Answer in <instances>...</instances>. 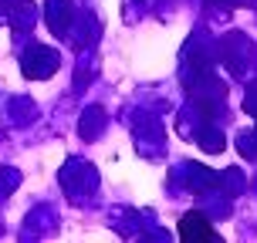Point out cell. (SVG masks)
I'll list each match as a JSON object with an SVG mask.
<instances>
[{
    "label": "cell",
    "instance_id": "obj_1",
    "mask_svg": "<svg viewBox=\"0 0 257 243\" xmlns=\"http://www.w3.org/2000/svg\"><path fill=\"white\" fill-rule=\"evenodd\" d=\"M180 236L183 240H217V230L200 213H186L183 223H180Z\"/></svg>",
    "mask_w": 257,
    "mask_h": 243
}]
</instances>
